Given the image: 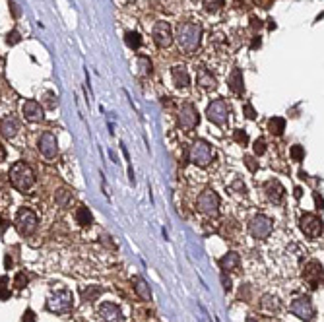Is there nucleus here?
<instances>
[{
  "label": "nucleus",
  "instance_id": "obj_13",
  "mask_svg": "<svg viewBox=\"0 0 324 322\" xmlns=\"http://www.w3.org/2000/svg\"><path fill=\"white\" fill-rule=\"evenodd\" d=\"M152 35H154V43H156L160 49H165V47H169V45L173 43L171 25H169L167 21H158V23L154 25Z\"/></svg>",
  "mask_w": 324,
  "mask_h": 322
},
{
  "label": "nucleus",
  "instance_id": "obj_23",
  "mask_svg": "<svg viewBox=\"0 0 324 322\" xmlns=\"http://www.w3.org/2000/svg\"><path fill=\"white\" fill-rule=\"evenodd\" d=\"M260 309L266 311V313H270V315H276V313H280L282 303H280V299L274 297V295H264L262 301H260Z\"/></svg>",
  "mask_w": 324,
  "mask_h": 322
},
{
  "label": "nucleus",
  "instance_id": "obj_16",
  "mask_svg": "<svg viewBox=\"0 0 324 322\" xmlns=\"http://www.w3.org/2000/svg\"><path fill=\"white\" fill-rule=\"evenodd\" d=\"M39 152L47 158V160H54L56 158V138L53 132H43L39 138Z\"/></svg>",
  "mask_w": 324,
  "mask_h": 322
},
{
  "label": "nucleus",
  "instance_id": "obj_12",
  "mask_svg": "<svg viewBox=\"0 0 324 322\" xmlns=\"http://www.w3.org/2000/svg\"><path fill=\"white\" fill-rule=\"evenodd\" d=\"M200 123V115H198V111H196V107L192 105V103H184L182 107H180V111H179V125L182 126V128H196V125Z\"/></svg>",
  "mask_w": 324,
  "mask_h": 322
},
{
  "label": "nucleus",
  "instance_id": "obj_41",
  "mask_svg": "<svg viewBox=\"0 0 324 322\" xmlns=\"http://www.w3.org/2000/svg\"><path fill=\"white\" fill-rule=\"evenodd\" d=\"M245 165H247V167H249V171H252V173L258 169V163L254 161L252 156H245Z\"/></svg>",
  "mask_w": 324,
  "mask_h": 322
},
{
  "label": "nucleus",
  "instance_id": "obj_26",
  "mask_svg": "<svg viewBox=\"0 0 324 322\" xmlns=\"http://www.w3.org/2000/svg\"><path fill=\"white\" fill-rule=\"evenodd\" d=\"M76 221H78L82 227H86V225H91V223H93V215H91V212H90L86 206H80V208L76 210Z\"/></svg>",
  "mask_w": 324,
  "mask_h": 322
},
{
  "label": "nucleus",
  "instance_id": "obj_36",
  "mask_svg": "<svg viewBox=\"0 0 324 322\" xmlns=\"http://www.w3.org/2000/svg\"><path fill=\"white\" fill-rule=\"evenodd\" d=\"M303 158H305V150H303L301 146H293V148H291V160L301 161Z\"/></svg>",
  "mask_w": 324,
  "mask_h": 322
},
{
  "label": "nucleus",
  "instance_id": "obj_8",
  "mask_svg": "<svg viewBox=\"0 0 324 322\" xmlns=\"http://www.w3.org/2000/svg\"><path fill=\"white\" fill-rule=\"evenodd\" d=\"M206 115H208V119H210L214 125L225 126L227 121H229V107H227V103H225L223 99H216V101H212V103L208 105Z\"/></svg>",
  "mask_w": 324,
  "mask_h": 322
},
{
  "label": "nucleus",
  "instance_id": "obj_17",
  "mask_svg": "<svg viewBox=\"0 0 324 322\" xmlns=\"http://www.w3.org/2000/svg\"><path fill=\"white\" fill-rule=\"evenodd\" d=\"M21 113H23V117H25V121H29V123H41L43 121V107L39 105V101H35V99H29V101H25L23 105H21Z\"/></svg>",
  "mask_w": 324,
  "mask_h": 322
},
{
  "label": "nucleus",
  "instance_id": "obj_47",
  "mask_svg": "<svg viewBox=\"0 0 324 322\" xmlns=\"http://www.w3.org/2000/svg\"><path fill=\"white\" fill-rule=\"evenodd\" d=\"M315 202H317V208L323 210V196L321 194H315Z\"/></svg>",
  "mask_w": 324,
  "mask_h": 322
},
{
  "label": "nucleus",
  "instance_id": "obj_49",
  "mask_svg": "<svg viewBox=\"0 0 324 322\" xmlns=\"http://www.w3.org/2000/svg\"><path fill=\"white\" fill-rule=\"evenodd\" d=\"M6 160V148L0 144V161H4Z\"/></svg>",
  "mask_w": 324,
  "mask_h": 322
},
{
  "label": "nucleus",
  "instance_id": "obj_20",
  "mask_svg": "<svg viewBox=\"0 0 324 322\" xmlns=\"http://www.w3.org/2000/svg\"><path fill=\"white\" fill-rule=\"evenodd\" d=\"M227 84H229V89H231L235 95H243L245 84H243V72H241V68H233V72H231Z\"/></svg>",
  "mask_w": 324,
  "mask_h": 322
},
{
  "label": "nucleus",
  "instance_id": "obj_24",
  "mask_svg": "<svg viewBox=\"0 0 324 322\" xmlns=\"http://www.w3.org/2000/svg\"><path fill=\"white\" fill-rule=\"evenodd\" d=\"M198 86L204 89H216L217 82L212 76V72H208L206 68H198Z\"/></svg>",
  "mask_w": 324,
  "mask_h": 322
},
{
  "label": "nucleus",
  "instance_id": "obj_1",
  "mask_svg": "<svg viewBox=\"0 0 324 322\" xmlns=\"http://www.w3.org/2000/svg\"><path fill=\"white\" fill-rule=\"evenodd\" d=\"M200 37H202V25L196 21H182L177 27V43L182 49L184 54H192L196 53L198 45H200Z\"/></svg>",
  "mask_w": 324,
  "mask_h": 322
},
{
  "label": "nucleus",
  "instance_id": "obj_3",
  "mask_svg": "<svg viewBox=\"0 0 324 322\" xmlns=\"http://www.w3.org/2000/svg\"><path fill=\"white\" fill-rule=\"evenodd\" d=\"M188 158L194 165L198 167H208L212 160H214V150L212 146L206 142V140H196L192 146H190V152H188Z\"/></svg>",
  "mask_w": 324,
  "mask_h": 322
},
{
  "label": "nucleus",
  "instance_id": "obj_11",
  "mask_svg": "<svg viewBox=\"0 0 324 322\" xmlns=\"http://www.w3.org/2000/svg\"><path fill=\"white\" fill-rule=\"evenodd\" d=\"M289 311L301 321H313V317H315V307H313L311 299L305 297V295L293 299V303L289 305Z\"/></svg>",
  "mask_w": 324,
  "mask_h": 322
},
{
  "label": "nucleus",
  "instance_id": "obj_5",
  "mask_svg": "<svg viewBox=\"0 0 324 322\" xmlns=\"http://www.w3.org/2000/svg\"><path fill=\"white\" fill-rule=\"evenodd\" d=\"M72 303H74V297L70 291L66 289H60L56 293H53L49 299H47V309L54 315H64L72 309Z\"/></svg>",
  "mask_w": 324,
  "mask_h": 322
},
{
  "label": "nucleus",
  "instance_id": "obj_51",
  "mask_svg": "<svg viewBox=\"0 0 324 322\" xmlns=\"http://www.w3.org/2000/svg\"><path fill=\"white\" fill-rule=\"evenodd\" d=\"M301 192H303L301 188H295V196H297V198H301Z\"/></svg>",
  "mask_w": 324,
  "mask_h": 322
},
{
  "label": "nucleus",
  "instance_id": "obj_22",
  "mask_svg": "<svg viewBox=\"0 0 324 322\" xmlns=\"http://www.w3.org/2000/svg\"><path fill=\"white\" fill-rule=\"evenodd\" d=\"M132 286H134V291H136V295H138L140 299H144V301H152V289H150V286L146 284L144 278L136 276V278L132 280Z\"/></svg>",
  "mask_w": 324,
  "mask_h": 322
},
{
  "label": "nucleus",
  "instance_id": "obj_37",
  "mask_svg": "<svg viewBox=\"0 0 324 322\" xmlns=\"http://www.w3.org/2000/svg\"><path fill=\"white\" fill-rule=\"evenodd\" d=\"M231 190H239L237 194H243V196L247 194V186L243 184V180H241V179H237V180L231 184Z\"/></svg>",
  "mask_w": 324,
  "mask_h": 322
},
{
  "label": "nucleus",
  "instance_id": "obj_43",
  "mask_svg": "<svg viewBox=\"0 0 324 322\" xmlns=\"http://www.w3.org/2000/svg\"><path fill=\"white\" fill-rule=\"evenodd\" d=\"M45 97H47V107H49V109H53V107H54V93L47 91V93H45Z\"/></svg>",
  "mask_w": 324,
  "mask_h": 322
},
{
  "label": "nucleus",
  "instance_id": "obj_38",
  "mask_svg": "<svg viewBox=\"0 0 324 322\" xmlns=\"http://www.w3.org/2000/svg\"><path fill=\"white\" fill-rule=\"evenodd\" d=\"M19 39H21V37H19V33L14 29V31H10V33H8L6 43H8V45H16V43H19Z\"/></svg>",
  "mask_w": 324,
  "mask_h": 322
},
{
  "label": "nucleus",
  "instance_id": "obj_10",
  "mask_svg": "<svg viewBox=\"0 0 324 322\" xmlns=\"http://www.w3.org/2000/svg\"><path fill=\"white\" fill-rule=\"evenodd\" d=\"M303 280L311 289H319L323 284V264L319 260H309L303 268Z\"/></svg>",
  "mask_w": 324,
  "mask_h": 322
},
{
  "label": "nucleus",
  "instance_id": "obj_25",
  "mask_svg": "<svg viewBox=\"0 0 324 322\" xmlns=\"http://www.w3.org/2000/svg\"><path fill=\"white\" fill-rule=\"evenodd\" d=\"M268 130H270V134H274V136H282L284 130H286V119H282V117H272V119L268 121Z\"/></svg>",
  "mask_w": 324,
  "mask_h": 322
},
{
  "label": "nucleus",
  "instance_id": "obj_50",
  "mask_svg": "<svg viewBox=\"0 0 324 322\" xmlns=\"http://www.w3.org/2000/svg\"><path fill=\"white\" fill-rule=\"evenodd\" d=\"M268 21H270L268 27H270V29H276V21H274V19H268Z\"/></svg>",
  "mask_w": 324,
  "mask_h": 322
},
{
  "label": "nucleus",
  "instance_id": "obj_32",
  "mask_svg": "<svg viewBox=\"0 0 324 322\" xmlns=\"http://www.w3.org/2000/svg\"><path fill=\"white\" fill-rule=\"evenodd\" d=\"M233 138H235V142L241 144V146L249 144V134H247L245 130H235V132H233Z\"/></svg>",
  "mask_w": 324,
  "mask_h": 322
},
{
  "label": "nucleus",
  "instance_id": "obj_52",
  "mask_svg": "<svg viewBox=\"0 0 324 322\" xmlns=\"http://www.w3.org/2000/svg\"><path fill=\"white\" fill-rule=\"evenodd\" d=\"M247 322H256V319H254V317H249V319H247Z\"/></svg>",
  "mask_w": 324,
  "mask_h": 322
},
{
  "label": "nucleus",
  "instance_id": "obj_42",
  "mask_svg": "<svg viewBox=\"0 0 324 322\" xmlns=\"http://www.w3.org/2000/svg\"><path fill=\"white\" fill-rule=\"evenodd\" d=\"M21 322H35V313H33L31 309H27V311L23 313V317H21Z\"/></svg>",
  "mask_w": 324,
  "mask_h": 322
},
{
  "label": "nucleus",
  "instance_id": "obj_31",
  "mask_svg": "<svg viewBox=\"0 0 324 322\" xmlns=\"http://www.w3.org/2000/svg\"><path fill=\"white\" fill-rule=\"evenodd\" d=\"M202 4H204V8L208 10V12H212V14H216V12H219L221 8H223V0H202Z\"/></svg>",
  "mask_w": 324,
  "mask_h": 322
},
{
  "label": "nucleus",
  "instance_id": "obj_14",
  "mask_svg": "<svg viewBox=\"0 0 324 322\" xmlns=\"http://www.w3.org/2000/svg\"><path fill=\"white\" fill-rule=\"evenodd\" d=\"M264 192H266V198L272 204H282L284 198H286V188H284V184L278 179H270L264 184Z\"/></svg>",
  "mask_w": 324,
  "mask_h": 322
},
{
  "label": "nucleus",
  "instance_id": "obj_21",
  "mask_svg": "<svg viewBox=\"0 0 324 322\" xmlns=\"http://www.w3.org/2000/svg\"><path fill=\"white\" fill-rule=\"evenodd\" d=\"M239 264H241V258H239V254L237 252H227L225 256H221L219 258V268L223 270V272H231V270H237L239 268Z\"/></svg>",
  "mask_w": 324,
  "mask_h": 322
},
{
  "label": "nucleus",
  "instance_id": "obj_46",
  "mask_svg": "<svg viewBox=\"0 0 324 322\" xmlns=\"http://www.w3.org/2000/svg\"><path fill=\"white\" fill-rule=\"evenodd\" d=\"M260 43H262V41H260V37L256 35V37L252 39V43H251V49H252V51H254V49H258V47H260Z\"/></svg>",
  "mask_w": 324,
  "mask_h": 322
},
{
  "label": "nucleus",
  "instance_id": "obj_7",
  "mask_svg": "<svg viewBox=\"0 0 324 322\" xmlns=\"http://www.w3.org/2000/svg\"><path fill=\"white\" fill-rule=\"evenodd\" d=\"M272 229H274V221L268 215H264V214L254 215L251 219V223H249V231H251V235L254 239H266V237H270Z\"/></svg>",
  "mask_w": 324,
  "mask_h": 322
},
{
  "label": "nucleus",
  "instance_id": "obj_27",
  "mask_svg": "<svg viewBox=\"0 0 324 322\" xmlns=\"http://www.w3.org/2000/svg\"><path fill=\"white\" fill-rule=\"evenodd\" d=\"M136 74L138 76L152 74V60L148 56H138V60H136Z\"/></svg>",
  "mask_w": 324,
  "mask_h": 322
},
{
  "label": "nucleus",
  "instance_id": "obj_4",
  "mask_svg": "<svg viewBox=\"0 0 324 322\" xmlns=\"http://www.w3.org/2000/svg\"><path fill=\"white\" fill-rule=\"evenodd\" d=\"M37 223H39L37 214H35L33 210H29V208H21V210L18 212V215H16V229H18V233L23 235V237L33 235L35 229H37Z\"/></svg>",
  "mask_w": 324,
  "mask_h": 322
},
{
  "label": "nucleus",
  "instance_id": "obj_30",
  "mask_svg": "<svg viewBox=\"0 0 324 322\" xmlns=\"http://www.w3.org/2000/svg\"><path fill=\"white\" fill-rule=\"evenodd\" d=\"M103 293V289L101 287H97V286H91V287H88L86 291H82V297H84V301H95L99 295Z\"/></svg>",
  "mask_w": 324,
  "mask_h": 322
},
{
  "label": "nucleus",
  "instance_id": "obj_48",
  "mask_svg": "<svg viewBox=\"0 0 324 322\" xmlns=\"http://www.w3.org/2000/svg\"><path fill=\"white\" fill-rule=\"evenodd\" d=\"M4 266H6V268H12V258H10V254H6V258H4Z\"/></svg>",
  "mask_w": 324,
  "mask_h": 322
},
{
  "label": "nucleus",
  "instance_id": "obj_9",
  "mask_svg": "<svg viewBox=\"0 0 324 322\" xmlns=\"http://www.w3.org/2000/svg\"><path fill=\"white\" fill-rule=\"evenodd\" d=\"M299 225H301V231L311 239H317L323 235V219L315 214H303L299 219Z\"/></svg>",
  "mask_w": 324,
  "mask_h": 322
},
{
  "label": "nucleus",
  "instance_id": "obj_40",
  "mask_svg": "<svg viewBox=\"0 0 324 322\" xmlns=\"http://www.w3.org/2000/svg\"><path fill=\"white\" fill-rule=\"evenodd\" d=\"M235 6L239 10H249V8L254 6V0H235Z\"/></svg>",
  "mask_w": 324,
  "mask_h": 322
},
{
  "label": "nucleus",
  "instance_id": "obj_35",
  "mask_svg": "<svg viewBox=\"0 0 324 322\" xmlns=\"http://www.w3.org/2000/svg\"><path fill=\"white\" fill-rule=\"evenodd\" d=\"M6 284H8V278L2 276V278H0V299H2V301H6V299L10 297V291L6 289Z\"/></svg>",
  "mask_w": 324,
  "mask_h": 322
},
{
  "label": "nucleus",
  "instance_id": "obj_2",
  "mask_svg": "<svg viewBox=\"0 0 324 322\" xmlns=\"http://www.w3.org/2000/svg\"><path fill=\"white\" fill-rule=\"evenodd\" d=\"M8 177H10V182L21 192H27L35 184V173L25 161H16L10 167V175Z\"/></svg>",
  "mask_w": 324,
  "mask_h": 322
},
{
  "label": "nucleus",
  "instance_id": "obj_45",
  "mask_svg": "<svg viewBox=\"0 0 324 322\" xmlns=\"http://www.w3.org/2000/svg\"><path fill=\"white\" fill-rule=\"evenodd\" d=\"M251 25H252L254 29H260V27H262V21H260L258 18H252V19H251Z\"/></svg>",
  "mask_w": 324,
  "mask_h": 322
},
{
  "label": "nucleus",
  "instance_id": "obj_33",
  "mask_svg": "<svg viewBox=\"0 0 324 322\" xmlns=\"http://www.w3.org/2000/svg\"><path fill=\"white\" fill-rule=\"evenodd\" d=\"M14 286H16V289H23V287L27 286V276H25L23 272H18V274H16V280H14Z\"/></svg>",
  "mask_w": 324,
  "mask_h": 322
},
{
  "label": "nucleus",
  "instance_id": "obj_34",
  "mask_svg": "<svg viewBox=\"0 0 324 322\" xmlns=\"http://www.w3.org/2000/svg\"><path fill=\"white\" fill-rule=\"evenodd\" d=\"M252 150H254V154H256V156H262V154L266 152V142H264V138H256V140H254Z\"/></svg>",
  "mask_w": 324,
  "mask_h": 322
},
{
  "label": "nucleus",
  "instance_id": "obj_44",
  "mask_svg": "<svg viewBox=\"0 0 324 322\" xmlns=\"http://www.w3.org/2000/svg\"><path fill=\"white\" fill-rule=\"evenodd\" d=\"M221 284H223V289H225V291H231V280H229L225 274H221Z\"/></svg>",
  "mask_w": 324,
  "mask_h": 322
},
{
  "label": "nucleus",
  "instance_id": "obj_15",
  "mask_svg": "<svg viewBox=\"0 0 324 322\" xmlns=\"http://www.w3.org/2000/svg\"><path fill=\"white\" fill-rule=\"evenodd\" d=\"M97 317L101 322H123V313L115 303H103L97 309Z\"/></svg>",
  "mask_w": 324,
  "mask_h": 322
},
{
  "label": "nucleus",
  "instance_id": "obj_39",
  "mask_svg": "<svg viewBox=\"0 0 324 322\" xmlns=\"http://www.w3.org/2000/svg\"><path fill=\"white\" fill-rule=\"evenodd\" d=\"M243 111H245V117H247V119H251V121L256 119V111L252 109L251 103H245V105H243Z\"/></svg>",
  "mask_w": 324,
  "mask_h": 322
},
{
  "label": "nucleus",
  "instance_id": "obj_18",
  "mask_svg": "<svg viewBox=\"0 0 324 322\" xmlns=\"http://www.w3.org/2000/svg\"><path fill=\"white\" fill-rule=\"evenodd\" d=\"M18 132H19V121L16 117L8 115V117H4L0 121V134L4 138H14Z\"/></svg>",
  "mask_w": 324,
  "mask_h": 322
},
{
  "label": "nucleus",
  "instance_id": "obj_29",
  "mask_svg": "<svg viewBox=\"0 0 324 322\" xmlns=\"http://www.w3.org/2000/svg\"><path fill=\"white\" fill-rule=\"evenodd\" d=\"M56 204H58L60 208H68V206L72 204V192L66 190V188L58 190V192H56Z\"/></svg>",
  "mask_w": 324,
  "mask_h": 322
},
{
  "label": "nucleus",
  "instance_id": "obj_28",
  "mask_svg": "<svg viewBox=\"0 0 324 322\" xmlns=\"http://www.w3.org/2000/svg\"><path fill=\"white\" fill-rule=\"evenodd\" d=\"M125 43L130 47V49H140L142 47V37H140V33H136V31H126V35H125Z\"/></svg>",
  "mask_w": 324,
  "mask_h": 322
},
{
  "label": "nucleus",
  "instance_id": "obj_6",
  "mask_svg": "<svg viewBox=\"0 0 324 322\" xmlns=\"http://www.w3.org/2000/svg\"><path fill=\"white\" fill-rule=\"evenodd\" d=\"M196 206H198V210H200L204 215H208V217H217V214H219V196H217L212 188H206V190L198 196Z\"/></svg>",
  "mask_w": 324,
  "mask_h": 322
},
{
  "label": "nucleus",
  "instance_id": "obj_19",
  "mask_svg": "<svg viewBox=\"0 0 324 322\" xmlns=\"http://www.w3.org/2000/svg\"><path fill=\"white\" fill-rule=\"evenodd\" d=\"M171 76H173V84H175L177 88H186V86L190 84V76H188V72H186V66H182V64L173 66V68H171Z\"/></svg>",
  "mask_w": 324,
  "mask_h": 322
}]
</instances>
